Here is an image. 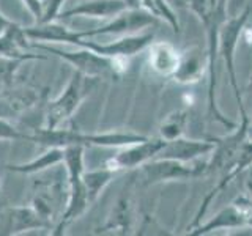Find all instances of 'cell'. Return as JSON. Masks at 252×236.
<instances>
[{
  "instance_id": "obj_19",
  "label": "cell",
  "mask_w": 252,
  "mask_h": 236,
  "mask_svg": "<svg viewBox=\"0 0 252 236\" xmlns=\"http://www.w3.org/2000/svg\"><path fill=\"white\" fill-rule=\"evenodd\" d=\"M131 208L129 202L126 199L118 200L115 208L110 212L106 225L102 227V230H107L110 233H128L131 230Z\"/></svg>"
},
{
  "instance_id": "obj_24",
  "label": "cell",
  "mask_w": 252,
  "mask_h": 236,
  "mask_svg": "<svg viewBox=\"0 0 252 236\" xmlns=\"http://www.w3.org/2000/svg\"><path fill=\"white\" fill-rule=\"evenodd\" d=\"M22 3L27 6V10L35 18V22L39 24L43 18V0H22Z\"/></svg>"
},
{
  "instance_id": "obj_15",
  "label": "cell",
  "mask_w": 252,
  "mask_h": 236,
  "mask_svg": "<svg viewBox=\"0 0 252 236\" xmlns=\"http://www.w3.org/2000/svg\"><path fill=\"white\" fill-rule=\"evenodd\" d=\"M27 35L24 33V27L13 24L8 27L3 33H0V55L6 57L19 59V60H44L46 57L41 54H29L26 47L30 44L27 43Z\"/></svg>"
},
{
  "instance_id": "obj_11",
  "label": "cell",
  "mask_w": 252,
  "mask_h": 236,
  "mask_svg": "<svg viewBox=\"0 0 252 236\" xmlns=\"http://www.w3.org/2000/svg\"><path fill=\"white\" fill-rule=\"evenodd\" d=\"M51 225L32 206H11L0 212V235H21Z\"/></svg>"
},
{
  "instance_id": "obj_17",
  "label": "cell",
  "mask_w": 252,
  "mask_h": 236,
  "mask_svg": "<svg viewBox=\"0 0 252 236\" xmlns=\"http://www.w3.org/2000/svg\"><path fill=\"white\" fill-rule=\"evenodd\" d=\"M63 156H65V148L60 147H49L47 151H44L36 159L24 164H6V169L14 173H24V175H33V173L44 172L47 169L54 167L60 162H63Z\"/></svg>"
},
{
  "instance_id": "obj_10",
  "label": "cell",
  "mask_w": 252,
  "mask_h": 236,
  "mask_svg": "<svg viewBox=\"0 0 252 236\" xmlns=\"http://www.w3.org/2000/svg\"><path fill=\"white\" fill-rule=\"evenodd\" d=\"M153 33H131V35H123L122 38L115 39L112 43H96V41H87V38H77L71 44L77 47H87L96 54L106 55V57H125L129 59L132 55L139 54L153 43Z\"/></svg>"
},
{
  "instance_id": "obj_22",
  "label": "cell",
  "mask_w": 252,
  "mask_h": 236,
  "mask_svg": "<svg viewBox=\"0 0 252 236\" xmlns=\"http://www.w3.org/2000/svg\"><path fill=\"white\" fill-rule=\"evenodd\" d=\"M0 140H32V134L21 132L10 121L0 118Z\"/></svg>"
},
{
  "instance_id": "obj_1",
  "label": "cell",
  "mask_w": 252,
  "mask_h": 236,
  "mask_svg": "<svg viewBox=\"0 0 252 236\" xmlns=\"http://www.w3.org/2000/svg\"><path fill=\"white\" fill-rule=\"evenodd\" d=\"M227 2L228 0H189L188 6L199 21L207 33V54H208V110L210 115L227 129H235L233 120L227 118L219 109L216 101V65L219 55V36L220 29L227 19Z\"/></svg>"
},
{
  "instance_id": "obj_20",
  "label": "cell",
  "mask_w": 252,
  "mask_h": 236,
  "mask_svg": "<svg viewBox=\"0 0 252 236\" xmlns=\"http://www.w3.org/2000/svg\"><path fill=\"white\" fill-rule=\"evenodd\" d=\"M188 118H189L188 110H175V112L169 114L159 126V137L164 139L165 142L181 137L185 134Z\"/></svg>"
},
{
  "instance_id": "obj_12",
  "label": "cell",
  "mask_w": 252,
  "mask_h": 236,
  "mask_svg": "<svg viewBox=\"0 0 252 236\" xmlns=\"http://www.w3.org/2000/svg\"><path fill=\"white\" fill-rule=\"evenodd\" d=\"M213 149H215V140L213 139L197 140L181 136L175 140H169L156 157H170V159H177L181 162H192L203 156H210Z\"/></svg>"
},
{
  "instance_id": "obj_4",
  "label": "cell",
  "mask_w": 252,
  "mask_h": 236,
  "mask_svg": "<svg viewBox=\"0 0 252 236\" xmlns=\"http://www.w3.org/2000/svg\"><path fill=\"white\" fill-rule=\"evenodd\" d=\"M249 16H251V6L248 5L240 14L233 16V18H227L222 29H220V36H219V55L224 60L225 71H227L228 81H230L241 118L249 117V115L246 112V107H244L243 93L238 85V77H236V68H235L236 54L235 52H236V47H238L243 30L246 27V22L249 21Z\"/></svg>"
},
{
  "instance_id": "obj_25",
  "label": "cell",
  "mask_w": 252,
  "mask_h": 236,
  "mask_svg": "<svg viewBox=\"0 0 252 236\" xmlns=\"http://www.w3.org/2000/svg\"><path fill=\"white\" fill-rule=\"evenodd\" d=\"M246 177H244V191H246V197L252 200V165L244 172Z\"/></svg>"
},
{
  "instance_id": "obj_28",
  "label": "cell",
  "mask_w": 252,
  "mask_h": 236,
  "mask_svg": "<svg viewBox=\"0 0 252 236\" xmlns=\"http://www.w3.org/2000/svg\"><path fill=\"white\" fill-rule=\"evenodd\" d=\"M249 87H252V84H251V85H249Z\"/></svg>"
},
{
  "instance_id": "obj_6",
  "label": "cell",
  "mask_w": 252,
  "mask_h": 236,
  "mask_svg": "<svg viewBox=\"0 0 252 236\" xmlns=\"http://www.w3.org/2000/svg\"><path fill=\"white\" fill-rule=\"evenodd\" d=\"M249 117H243L241 123L236 126L232 134L224 137H215V149L207 161V175L210 173H219L220 177L230 172L233 164L240 156V149L243 144L249 137Z\"/></svg>"
},
{
  "instance_id": "obj_5",
  "label": "cell",
  "mask_w": 252,
  "mask_h": 236,
  "mask_svg": "<svg viewBox=\"0 0 252 236\" xmlns=\"http://www.w3.org/2000/svg\"><path fill=\"white\" fill-rule=\"evenodd\" d=\"M145 184H161L172 181H188L207 177V162H181L170 157H155L142 165Z\"/></svg>"
},
{
  "instance_id": "obj_13",
  "label": "cell",
  "mask_w": 252,
  "mask_h": 236,
  "mask_svg": "<svg viewBox=\"0 0 252 236\" xmlns=\"http://www.w3.org/2000/svg\"><path fill=\"white\" fill-rule=\"evenodd\" d=\"M205 73H208V54L199 46H192L181 54L178 68L170 79L177 84L192 85L200 82Z\"/></svg>"
},
{
  "instance_id": "obj_2",
  "label": "cell",
  "mask_w": 252,
  "mask_h": 236,
  "mask_svg": "<svg viewBox=\"0 0 252 236\" xmlns=\"http://www.w3.org/2000/svg\"><path fill=\"white\" fill-rule=\"evenodd\" d=\"M32 47L47 54H54L57 57L73 65L76 71L92 76V77H115L118 79L126 69H128V59L125 57H106V55L96 54L87 47H79L77 51H63L51 44H44L41 41L29 43Z\"/></svg>"
},
{
  "instance_id": "obj_9",
  "label": "cell",
  "mask_w": 252,
  "mask_h": 236,
  "mask_svg": "<svg viewBox=\"0 0 252 236\" xmlns=\"http://www.w3.org/2000/svg\"><path fill=\"white\" fill-rule=\"evenodd\" d=\"M165 144H167V142L161 137H152V139L147 137L145 140L137 142V144H134V145L118 148V153L110 157L106 162V165H109V167H112L118 172L142 167L145 162L155 159Z\"/></svg>"
},
{
  "instance_id": "obj_21",
  "label": "cell",
  "mask_w": 252,
  "mask_h": 236,
  "mask_svg": "<svg viewBox=\"0 0 252 236\" xmlns=\"http://www.w3.org/2000/svg\"><path fill=\"white\" fill-rule=\"evenodd\" d=\"M22 63H24V60L6 57V55H0V84L11 85L14 74L18 73V69L21 68Z\"/></svg>"
},
{
  "instance_id": "obj_7",
  "label": "cell",
  "mask_w": 252,
  "mask_h": 236,
  "mask_svg": "<svg viewBox=\"0 0 252 236\" xmlns=\"http://www.w3.org/2000/svg\"><path fill=\"white\" fill-rule=\"evenodd\" d=\"M158 22H159V19H158L153 13L145 10V8H142V6L140 8H128V10H125L120 14L114 16L112 21H109L107 24H104V26H101L98 29L76 30L74 39L92 38V36H98V35H131V33H136V31L145 29V27L156 26Z\"/></svg>"
},
{
  "instance_id": "obj_18",
  "label": "cell",
  "mask_w": 252,
  "mask_h": 236,
  "mask_svg": "<svg viewBox=\"0 0 252 236\" xmlns=\"http://www.w3.org/2000/svg\"><path fill=\"white\" fill-rule=\"evenodd\" d=\"M118 173L120 172L109 167V165H104V167L96 169V170H85L82 173V184L92 205L98 200L101 192L110 184V181H112Z\"/></svg>"
},
{
  "instance_id": "obj_14",
  "label": "cell",
  "mask_w": 252,
  "mask_h": 236,
  "mask_svg": "<svg viewBox=\"0 0 252 236\" xmlns=\"http://www.w3.org/2000/svg\"><path fill=\"white\" fill-rule=\"evenodd\" d=\"M129 5L126 0H87L79 3L69 10L62 11L59 16L63 19L73 18V16H84V18H96L107 19L120 14L122 11L128 10Z\"/></svg>"
},
{
  "instance_id": "obj_16",
  "label": "cell",
  "mask_w": 252,
  "mask_h": 236,
  "mask_svg": "<svg viewBox=\"0 0 252 236\" xmlns=\"http://www.w3.org/2000/svg\"><path fill=\"white\" fill-rule=\"evenodd\" d=\"M181 54L167 41H153L148 46V65L155 73L172 77L178 68Z\"/></svg>"
},
{
  "instance_id": "obj_3",
  "label": "cell",
  "mask_w": 252,
  "mask_h": 236,
  "mask_svg": "<svg viewBox=\"0 0 252 236\" xmlns=\"http://www.w3.org/2000/svg\"><path fill=\"white\" fill-rule=\"evenodd\" d=\"M98 84V77L87 76L81 71H76L71 76L66 88L57 99H54L49 109H47L46 117V128L54 129L60 128L62 123L68 121L73 117L81 104L85 101V98L94 90V87Z\"/></svg>"
},
{
  "instance_id": "obj_23",
  "label": "cell",
  "mask_w": 252,
  "mask_h": 236,
  "mask_svg": "<svg viewBox=\"0 0 252 236\" xmlns=\"http://www.w3.org/2000/svg\"><path fill=\"white\" fill-rule=\"evenodd\" d=\"M63 2H65V0H46V2H43V18L39 24L52 22L57 18L60 14V8Z\"/></svg>"
},
{
  "instance_id": "obj_26",
  "label": "cell",
  "mask_w": 252,
  "mask_h": 236,
  "mask_svg": "<svg viewBox=\"0 0 252 236\" xmlns=\"http://www.w3.org/2000/svg\"><path fill=\"white\" fill-rule=\"evenodd\" d=\"M13 21H10V19H8V18H5V16L2 14V13H0V33H3V31L8 29V27H10V26H13Z\"/></svg>"
},
{
  "instance_id": "obj_8",
  "label": "cell",
  "mask_w": 252,
  "mask_h": 236,
  "mask_svg": "<svg viewBox=\"0 0 252 236\" xmlns=\"http://www.w3.org/2000/svg\"><path fill=\"white\" fill-rule=\"evenodd\" d=\"M251 205L252 200L246 195L238 197L225 208L219 209L213 217H210L207 222L199 224L192 230L186 232L189 236H203L210 235L218 230H232V228H243L248 227V220L251 214Z\"/></svg>"
},
{
  "instance_id": "obj_27",
  "label": "cell",
  "mask_w": 252,
  "mask_h": 236,
  "mask_svg": "<svg viewBox=\"0 0 252 236\" xmlns=\"http://www.w3.org/2000/svg\"><path fill=\"white\" fill-rule=\"evenodd\" d=\"M249 136H252V123H251V126H249Z\"/></svg>"
}]
</instances>
